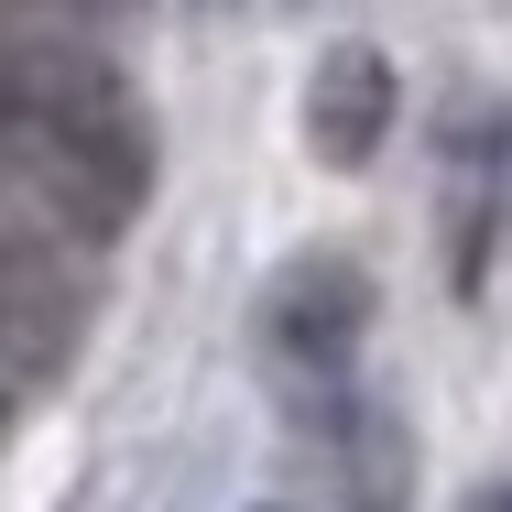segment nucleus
<instances>
[{
	"instance_id": "f257e3e1",
	"label": "nucleus",
	"mask_w": 512,
	"mask_h": 512,
	"mask_svg": "<svg viewBox=\"0 0 512 512\" xmlns=\"http://www.w3.org/2000/svg\"><path fill=\"white\" fill-rule=\"evenodd\" d=\"M11 175L77 240H120L153 197V131L131 88L88 44H22L11 55Z\"/></svg>"
},
{
	"instance_id": "f03ea898",
	"label": "nucleus",
	"mask_w": 512,
	"mask_h": 512,
	"mask_svg": "<svg viewBox=\"0 0 512 512\" xmlns=\"http://www.w3.org/2000/svg\"><path fill=\"white\" fill-rule=\"evenodd\" d=\"M251 338H262V371L284 382V404L327 414L349 393V371H360V338H371V273H360L349 251H295V262L262 284Z\"/></svg>"
},
{
	"instance_id": "7ed1b4c3",
	"label": "nucleus",
	"mask_w": 512,
	"mask_h": 512,
	"mask_svg": "<svg viewBox=\"0 0 512 512\" xmlns=\"http://www.w3.org/2000/svg\"><path fill=\"white\" fill-rule=\"evenodd\" d=\"M77 229H55L44 207H11V240H0V360H11V404H44L77 327H88V284L66 262Z\"/></svg>"
},
{
	"instance_id": "20e7f679",
	"label": "nucleus",
	"mask_w": 512,
	"mask_h": 512,
	"mask_svg": "<svg viewBox=\"0 0 512 512\" xmlns=\"http://www.w3.org/2000/svg\"><path fill=\"white\" fill-rule=\"evenodd\" d=\"M382 131H393V66H382V44H327L316 77H306V153L327 175H360L382 153Z\"/></svg>"
}]
</instances>
